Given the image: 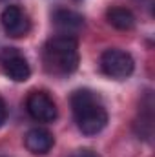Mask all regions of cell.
Wrapping results in <instances>:
<instances>
[{
  "mask_svg": "<svg viewBox=\"0 0 155 157\" xmlns=\"http://www.w3.org/2000/svg\"><path fill=\"white\" fill-rule=\"evenodd\" d=\"M70 104H71V112L77 122V128L84 135L93 137L106 128L108 124L106 106L102 99L99 97V93H95L93 90L89 88L75 90L70 97Z\"/></svg>",
  "mask_w": 155,
  "mask_h": 157,
  "instance_id": "cell-1",
  "label": "cell"
},
{
  "mask_svg": "<svg viewBox=\"0 0 155 157\" xmlns=\"http://www.w3.org/2000/svg\"><path fill=\"white\" fill-rule=\"evenodd\" d=\"M78 62V40L75 37L55 35L42 48V64L49 75L68 77L77 71Z\"/></svg>",
  "mask_w": 155,
  "mask_h": 157,
  "instance_id": "cell-2",
  "label": "cell"
},
{
  "mask_svg": "<svg viewBox=\"0 0 155 157\" xmlns=\"http://www.w3.org/2000/svg\"><path fill=\"white\" fill-rule=\"evenodd\" d=\"M100 70L106 77L115 78V80H126L131 77V73L135 71V60L133 57L120 49V48H108L102 51L100 55Z\"/></svg>",
  "mask_w": 155,
  "mask_h": 157,
  "instance_id": "cell-3",
  "label": "cell"
},
{
  "mask_svg": "<svg viewBox=\"0 0 155 157\" xmlns=\"http://www.w3.org/2000/svg\"><path fill=\"white\" fill-rule=\"evenodd\" d=\"M0 68L6 77H9L15 82H26L31 77V66L18 48L0 49Z\"/></svg>",
  "mask_w": 155,
  "mask_h": 157,
  "instance_id": "cell-4",
  "label": "cell"
},
{
  "mask_svg": "<svg viewBox=\"0 0 155 157\" xmlns=\"http://www.w3.org/2000/svg\"><path fill=\"white\" fill-rule=\"evenodd\" d=\"M0 22H2L4 33L9 39H24L31 29V20L28 13L17 4H9L4 7L0 15Z\"/></svg>",
  "mask_w": 155,
  "mask_h": 157,
  "instance_id": "cell-5",
  "label": "cell"
},
{
  "mask_svg": "<svg viewBox=\"0 0 155 157\" xmlns=\"http://www.w3.org/2000/svg\"><path fill=\"white\" fill-rule=\"evenodd\" d=\"M26 110L29 113V117L37 122H44V124H49V122H55L59 117V110H57V104L55 101L46 93V91H31L26 99Z\"/></svg>",
  "mask_w": 155,
  "mask_h": 157,
  "instance_id": "cell-6",
  "label": "cell"
},
{
  "mask_svg": "<svg viewBox=\"0 0 155 157\" xmlns=\"http://www.w3.org/2000/svg\"><path fill=\"white\" fill-rule=\"evenodd\" d=\"M51 20L55 28L60 31V35L75 37V33H78L84 28V17L73 9H64V7L55 9L51 15Z\"/></svg>",
  "mask_w": 155,
  "mask_h": 157,
  "instance_id": "cell-7",
  "label": "cell"
},
{
  "mask_svg": "<svg viewBox=\"0 0 155 157\" xmlns=\"http://www.w3.org/2000/svg\"><path fill=\"white\" fill-rule=\"evenodd\" d=\"M24 144H26L28 152H31V154H35V155H46V154L53 148L55 137H53V133H51L49 130L37 126V128H31V130L26 133Z\"/></svg>",
  "mask_w": 155,
  "mask_h": 157,
  "instance_id": "cell-8",
  "label": "cell"
},
{
  "mask_svg": "<svg viewBox=\"0 0 155 157\" xmlns=\"http://www.w3.org/2000/svg\"><path fill=\"white\" fill-rule=\"evenodd\" d=\"M106 20L119 31H130L135 28V15L128 7H119V6L110 7L106 11Z\"/></svg>",
  "mask_w": 155,
  "mask_h": 157,
  "instance_id": "cell-9",
  "label": "cell"
},
{
  "mask_svg": "<svg viewBox=\"0 0 155 157\" xmlns=\"http://www.w3.org/2000/svg\"><path fill=\"white\" fill-rule=\"evenodd\" d=\"M68 157H100V155L91 148H78L75 152H71Z\"/></svg>",
  "mask_w": 155,
  "mask_h": 157,
  "instance_id": "cell-10",
  "label": "cell"
},
{
  "mask_svg": "<svg viewBox=\"0 0 155 157\" xmlns=\"http://www.w3.org/2000/svg\"><path fill=\"white\" fill-rule=\"evenodd\" d=\"M6 121H7V104H6V101L0 97V126H4Z\"/></svg>",
  "mask_w": 155,
  "mask_h": 157,
  "instance_id": "cell-11",
  "label": "cell"
},
{
  "mask_svg": "<svg viewBox=\"0 0 155 157\" xmlns=\"http://www.w3.org/2000/svg\"><path fill=\"white\" fill-rule=\"evenodd\" d=\"M0 157H7V155H2V154H0Z\"/></svg>",
  "mask_w": 155,
  "mask_h": 157,
  "instance_id": "cell-12",
  "label": "cell"
}]
</instances>
